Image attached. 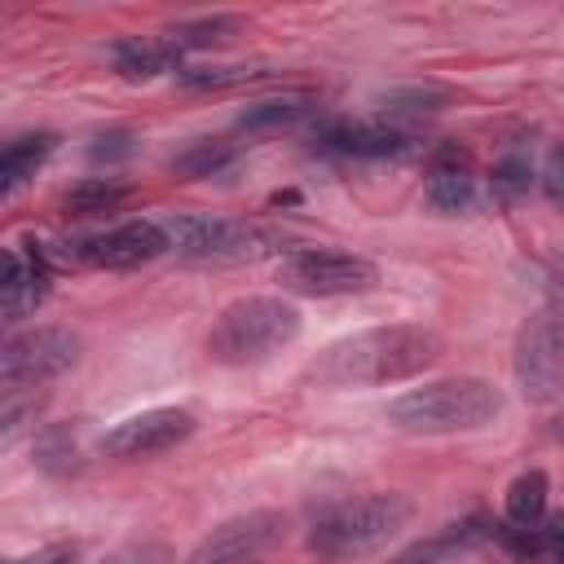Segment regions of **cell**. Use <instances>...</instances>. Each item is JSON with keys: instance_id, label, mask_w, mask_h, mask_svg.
I'll use <instances>...</instances> for the list:
<instances>
[{"instance_id": "4dcf8cb0", "label": "cell", "mask_w": 564, "mask_h": 564, "mask_svg": "<svg viewBox=\"0 0 564 564\" xmlns=\"http://www.w3.org/2000/svg\"><path fill=\"white\" fill-rule=\"evenodd\" d=\"M560 278H564V269H560Z\"/></svg>"}, {"instance_id": "4fadbf2b", "label": "cell", "mask_w": 564, "mask_h": 564, "mask_svg": "<svg viewBox=\"0 0 564 564\" xmlns=\"http://www.w3.org/2000/svg\"><path fill=\"white\" fill-rule=\"evenodd\" d=\"M326 141L352 159H397L410 150V137L392 123H335Z\"/></svg>"}, {"instance_id": "6da1fadb", "label": "cell", "mask_w": 564, "mask_h": 564, "mask_svg": "<svg viewBox=\"0 0 564 564\" xmlns=\"http://www.w3.org/2000/svg\"><path fill=\"white\" fill-rule=\"evenodd\" d=\"M441 357V335L432 326H370L357 335H344L326 344L304 370L300 383L344 392V388H383L423 375Z\"/></svg>"}, {"instance_id": "ba28073f", "label": "cell", "mask_w": 564, "mask_h": 564, "mask_svg": "<svg viewBox=\"0 0 564 564\" xmlns=\"http://www.w3.org/2000/svg\"><path fill=\"white\" fill-rule=\"evenodd\" d=\"M516 383L529 401L564 397V322L555 313H538L516 335Z\"/></svg>"}, {"instance_id": "ffe728a7", "label": "cell", "mask_w": 564, "mask_h": 564, "mask_svg": "<svg viewBox=\"0 0 564 564\" xmlns=\"http://www.w3.org/2000/svg\"><path fill=\"white\" fill-rule=\"evenodd\" d=\"M238 31H242V18L216 13V18H194V22H176V26H167L163 35L172 40V48H216V44H229V40H234Z\"/></svg>"}, {"instance_id": "603a6c76", "label": "cell", "mask_w": 564, "mask_h": 564, "mask_svg": "<svg viewBox=\"0 0 564 564\" xmlns=\"http://www.w3.org/2000/svg\"><path fill=\"white\" fill-rule=\"evenodd\" d=\"M229 159H234V145L229 141H194L189 150H181L172 159V172L181 181H198V176H216Z\"/></svg>"}, {"instance_id": "7a4b0ae2", "label": "cell", "mask_w": 564, "mask_h": 564, "mask_svg": "<svg viewBox=\"0 0 564 564\" xmlns=\"http://www.w3.org/2000/svg\"><path fill=\"white\" fill-rule=\"evenodd\" d=\"M502 405L507 401L489 379L454 375V379H432L388 401V423L414 436H458V432L489 427L502 414Z\"/></svg>"}, {"instance_id": "9c48e42d", "label": "cell", "mask_w": 564, "mask_h": 564, "mask_svg": "<svg viewBox=\"0 0 564 564\" xmlns=\"http://www.w3.org/2000/svg\"><path fill=\"white\" fill-rule=\"evenodd\" d=\"M286 538V516L282 511H242L225 524H216L185 564H260L269 551H278Z\"/></svg>"}, {"instance_id": "f546056e", "label": "cell", "mask_w": 564, "mask_h": 564, "mask_svg": "<svg viewBox=\"0 0 564 564\" xmlns=\"http://www.w3.org/2000/svg\"><path fill=\"white\" fill-rule=\"evenodd\" d=\"M542 189H546L551 203H564V145L551 150V159L542 167Z\"/></svg>"}, {"instance_id": "8fae6325", "label": "cell", "mask_w": 564, "mask_h": 564, "mask_svg": "<svg viewBox=\"0 0 564 564\" xmlns=\"http://www.w3.org/2000/svg\"><path fill=\"white\" fill-rule=\"evenodd\" d=\"M163 251H172L163 220H123V225H115L97 238H84L75 247V256L97 269H137V264L159 260Z\"/></svg>"}, {"instance_id": "5bb4252c", "label": "cell", "mask_w": 564, "mask_h": 564, "mask_svg": "<svg viewBox=\"0 0 564 564\" xmlns=\"http://www.w3.org/2000/svg\"><path fill=\"white\" fill-rule=\"evenodd\" d=\"M176 57H181V48H172L167 35H159V40L132 35V40H119L115 44V66H119L123 79H154L163 70H181Z\"/></svg>"}, {"instance_id": "ac0fdd59", "label": "cell", "mask_w": 564, "mask_h": 564, "mask_svg": "<svg viewBox=\"0 0 564 564\" xmlns=\"http://www.w3.org/2000/svg\"><path fill=\"white\" fill-rule=\"evenodd\" d=\"M273 70L260 66V62H238V66H181L176 70V84L181 88H194V93H216V88H238V84H256V79H269Z\"/></svg>"}, {"instance_id": "2e32d148", "label": "cell", "mask_w": 564, "mask_h": 564, "mask_svg": "<svg viewBox=\"0 0 564 564\" xmlns=\"http://www.w3.org/2000/svg\"><path fill=\"white\" fill-rule=\"evenodd\" d=\"M57 137L53 132H31V137H13L0 154V194H13L26 176H35V167L53 154Z\"/></svg>"}, {"instance_id": "cb8c5ba5", "label": "cell", "mask_w": 564, "mask_h": 564, "mask_svg": "<svg viewBox=\"0 0 564 564\" xmlns=\"http://www.w3.org/2000/svg\"><path fill=\"white\" fill-rule=\"evenodd\" d=\"M449 101L445 88H432V84H414V88H392L379 97V106L388 115H427V110H441Z\"/></svg>"}, {"instance_id": "30bf717a", "label": "cell", "mask_w": 564, "mask_h": 564, "mask_svg": "<svg viewBox=\"0 0 564 564\" xmlns=\"http://www.w3.org/2000/svg\"><path fill=\"white\" fill-rule=\"evenodd\" d=\"M189 432H194V414L189 410H181V405H154V410L128 414L115 427H106L101 441H97V449L106 458H150V454H163V449L181 445Z\"/></svg>"}, {"instance_id": "f1b7e54d", "label": "cell", "mask_w": 564, "mask_h": 564, "mask_svg": "<svg viewBox=\"0 0 564 564\" xmlns=\"http://www.w3.org/2000/svg\"><path fill=\"white\" fill-rule=\"evenodd\" d=\"M79 560V546L75 542H53V546H40L22 560H9V564H75Z\"/></svg>"}, {"instance_id": "83f0119b", "label": "cell", "mask_w": 564, "mask_h": 564, "mask_svg": "<svg viewBox=\"0 0 564 564\" xmlns=\"http://www.w3.org/2000/svg\"><path fill=\"white\" fill-rule=\"evenodd\" d=\"M494 185H498L502 194L529 189V163H524V159H502V163L494 167Z\"/></svg>"}, {"instance_id": "52a82bcc", "label": "cell", "mask_w": 564, "mask_h": 564, "mask_svg": "<svg viewBox=\"0 0 564 564\" xmlns=\"http://www.w3.org/2000/svg\"><path fill=\"white\" fill-rule=\"evenodd\" d=\"M79 361V335L70 326H31L4 339L0 348V383L35 388Z\"/></svg>"}, {"instance_id": "3957f363", "label": "cell", "mask_w": 564, "mask_h": 564, "mask_svg": "<svg viewBox=\"0 0 564 564\" xmlns=\"http://www.w3.org/2000/svg\"><path fill=\"white\" fill-rule=\"evenodd\" d=\"M414 520V498L388 489V494H361L317 516L308 529V551L322 560H361L383 551L392 538H401Z\"/></svg>"}, {"instance_id": "8992f818", "label": "cell", "mask_w": 564, "mask_h": 564, "mask_svg": "<svg viewBox=\"0 0 564 564\" xmlns=\"http://www.w3.org/2000/svg\"><path fill=\"white\" fill-rule=\"evenodd\" d=\"M278 278L295 295H361V291L379 286V264L366 256H352V251L304 247L282 260Z\"/></svg>"}, {"instance_id": "d4e9b609", "label": "cell", "mask_w": 564, "mask_h": 564, "mask_svg": "<svg viewBox=\"0 0 564 564\" xmlns=\"http://www.w3.org/2000/svg\"><path fill=\"white\" fill-rule=\"evenodd\" d=\"M520 533H524V529H520ZM520 551H533V555H542V560H564V511H555V516H546L538 529H529L524 542H520Z\"/></svg>"}, {"instance_id": "7402d4cb", "label": "cell", "mask_w": 564, "mask_h": 564, "mask_svg": "<svg viewBox=\"0 0 564 564\" xmlns=\"http://www.w3.org/2000/svg\"><path fill=\"white\" fill-rule=\"evenodd\" d=\"M35 467L48 471V476H70V471L79 467L75 436H70L62 423H48V427L35 436Z\"/></svg>"}, {"instance_id": "e0dca14e", "label": "cell", "mask_w": 564, "mask_h": 564, "mask_svg": "<svg viewBox=\"0 0 564 564\" xmlns=\"http://www.w3.org/2000/svg\"><path fill=\"white\" fill-rule=\"evenodd\" d=\"M423 198H427V207H432V212H441V216H458V212H467V207L476 203V181H471V172H467V167L441 163V167H432V172H427Z\"/></svg>"}, {"instance_id": "484cf974", "label": "cell", "mask_w": 564, "mask_h": 564, "mask_svg": "<svg viewBox=\"0 0 564 564\" xmlns=\"http://www.w3.org/2000/svg\"><path fill=\"white\" fill-rule=\"evenodd\" d=\"M97 564H172V546L159 538H141V542H123L106 551Z\"/></svg>"}, {"instance_id": "d6986e66", "label": "cell", "mask_w": 564, "mask_h": 564, "mask_svg": "<svg viewBox=\"0 0 564 564\" xmlns=\"http://www.w3.org/2000/svg\"><path fill=\"white\" fill-rule=\"evenodd\" d=\"M313 110V97L304 93H282V97H264V101H251L242 115H238V128L247 132H264V128H282V123H295Z\"/></svg>"}, {"instance_id": "4316f807", "label": "cell", "mask_w": 564, "mask_h": 564, "mask_svg": "<svg viewBox=\"0 0 564 564\" xmlns=\"http://www.w3.org/2000/svg\"><path fill=\"white\" fill-rule=\"evenodd\" d=\"M88 154H93L97 163L128 159V154H132V132H106V137H97V141L88 145Z\"/></svg>"}, {"instance_id": "9a60e30c", "label": "cell", "mask_w": 564, "mask_h": 564, "mask_svg": "<svg viewBox=\"0 0 564 564\" xmlns=\"http://www.w3.org/2000/svg\"><path fill=\"white\" fill-rule=\"evenodd\" d=\"M546 494H551V480H546V471H538V467H529V471H520L511 485H507V524L511 529H538L542 520H546Z\"/></svg>"}, {"instance_id": "5b68a950", "label": "cell", "mask_w": 564, "mask_h": 564, "mask_svg": "<svg viewBox=\"0 0 564 564\" xmlns=\"http://www.w3.org/2000/svg\"><path fill=\"white\" fill-rule=\"evenodd\" d=\"M172 251L181 256H198V260H260L269 251H278V234L251 225V220H234V216H198V212H176L163 220Z\"/></svg>"}, {"instance_id": "7c38bea8", "label": "cell", "mask_w": 564, "mask_h": 564, "mask_svg": "<svg viewBox=\"0 0 564 564\" xmlns=\"http://www.w3.org/2000/svg\"><path fill=\"white\" fill-rule=\"evenodd\" d=\"M48 295V273L40 264V251H22L9 247L4 251V282H0V304H4V322H22L31 317Z\"/></svg>"}, {"instance_id": "277c9868", "label": "cell", "mask_w": 564, "mask_h": 564, "mask_svg": "<svg viewBox=\"0 0 564 564\" xmlns=\"http://www.w3.org/2000/svg\"><path fill=\"white\" fill-rule=\"evenodd\" d=\"M295 335H300V308L291 300L242 295L220 308L207 335V352L225 366H251V361H269L273 352H282Z\"/></svg>"}, {"instance_id": "44dd1931", "label": "cell", "mask_w": 564, "mask_h": 564, "mask_svg": "<svg viewBox=\"0 0 564 564\" xmlns=\"http://www.w3.org/2000/svg\"><path fill=\"white\" fill-rule=\"evenodd\" d=\"M123 194H128L123 185H115V181H106V176H88V181H79V185H70V189L62 194V207H66L70 216H97V212L119 207Z\"/></svg>"}]
</instances>
